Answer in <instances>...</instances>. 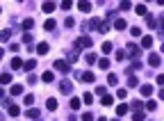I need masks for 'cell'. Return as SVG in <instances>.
Masks as SVG:
<instances>
[{
    "label": "cell",
    "instance_id": "6da1fadb",
    "mask_svg": "<svg viewBox=\"0 0 164 121\" xmlns=\"http://www.w3.org/2000/svg\"><path fill=\"white\" fill-rule=\"evenodd\" d=\"M89 46H93V39L89 34H82L78 41H75V48H89Z\"/></svg>",
    "mask_w": 164,
    "mask_h": 121
},
{
    "label": "cell",
    "instance_id": "7a4b0ae2",
    "mask_svg": "<svg viewBox=\"0 0 164 121\" xmlns=\"http://www.w3.org/2000/svg\"><path fill=\"white\" fill-rule=\"evenodd\" d=\"M55 69H57L59 73H71V64L64 62V60H57V62H55Z\"/></svg>",
    "mask_w": 164,
    "mask_h": 121
},
{
    "label": "cell",
    "instance_id": "3957f363",
    "mask_svg": "<svg viewBox=\"0 0 164 121\" xmlns=\"http://www.w3.org/2000/svg\"><path fill=\"white\" fill-rule=\"evenodd\" d=\"M59 91H62V94H71V91H73V85L68 82V80H62V82H59Z\"/></svg>",
    "mask_w": 164,
    "mask_h": 121
},
{
    "label": "cell",
    "instance_id": "277c9868",
    "mask_svg": "<svg viewBox=\"0 0 164 121\" xmlns=\"http://www.w3.org/2000/svg\"><path fill=\"white\" fill-rule=\"evenodd\" d=\"M128 50H130V57H132L134 62H137V57L141 55V53H139V46H134V44H130V46H128Z\"/></svg>",
    "mask_w": 164,
    "mask_h": 121
},
{
    "label": "cell",
    "instance_id": "5b68a950",
    "mask_svg": "<svg viewBox=\"0 0 164 121\" xmlns=\"http://www.w3.org/2000/svg\"><path fill=\"white\" fill-rule=\"evenodd\" d=\"M139 91H141V96H150V94H153V85L146 82V85H141V89H139Z\"/></svg>",
    "mask_w": 164,
    "mask_h": 121
},
{
    "label": "cell",
    "instance_id": "8992f818",
    "mask_svg": "<svg viewBox=\"0 0 164 121\" xmlns=\"http://www.w3.org/2000/svg\"><path fill=\"white\" fill-rule=\"evenodd\" d=\"M148 64H150V66H160V55L150 53V55H148Z\"/></svg>",
    "mask_w": 164,
    "mask_h": 121
},
{
    "label": "cell",
    "instance_id": "52a82bcc",
    "mask_svg": "<svg viewBox=\"0 0 164 121\" xmlns=\"http://www.w3.org/2000/svg\"><path fill=\"white\" fill-rule=\"evenodd\" d=\"M114 27H116V30H125V27H128L125 19H116V21H114Z\"/></svg>",
    "mask_w": 164,
    "mask_h": 121
},
{
    "label": "cell",
    "instance_id": "ba28073f",
    "mask_svg": "<svg viewBox=\"0 0 164 121\" xmlns=\"http://www.w3.org/2000/svg\"><path fill=\"white\" fill-rule=\"evenodd\" d=\"M128 110H130V105H125V103H121V105L116 107V114H119V117H123V114H128Z\"/></svg>",
    "mask_w": 164,
    "mask_h": 121
},
{
    "label": "cell",
    "instance_id": "9c48e42d",
    "mask_svg": "<svg viewBox=\"0 0 164 121\" xmlns=\"http://www.w3.org/2000/svg\"><path fill=\"white\" fill-rule=\"evenodd\" d=\"M78 9L84 11V14H89V11H91V2H78Z\"/></svg>",
    "mask_w": 164,
    "mask_h": 121
},
{
    "label": "cell",
    "instance_id": "30bf717a",
    "mask_svg": "<svg viewBox=\"0 0 164 121\" xmlns=\"http://www.w3.org/2000/svg\"><path fill=\"white\" fill-rule=\"evenodd\" d=\"M37 53H39V55H46V53H48V44L41 41V44L37 46Z\"/></svg>",
    "mask_w": 164,
    "mask_h": 121
},
{
    "label": "cell",
    "instance_id": "8fae6325",
    "mask_svg": "<svg viewBox=\"0 0 164 121\" xmlns=\"http://www.w3.org/2000/svg\"><path fill=\"white\" fill-rule=\"evenodd\" d=\"M41 9H43L46 14H50V11H55V2H43V5H41Z\"/></svg>",
    "mask_w": 164,
    "mask_h": 121
},
{
    "label": "cell",
    "instance_id": "7c38bea8",
    "mask_svg": "<svg viewBox=\"0 0 164 121\" xmlns=\"http://www.w3.org/2000/svg\"><path fill=\"white\" fill-rule=\"evenodd\" d=\"M78 57H80V48H75L73 53H68V64H71V62H78Z\"/></svg>",
    "mask_w": 164,
    "mask_h": 121
},
{
    "label": "cell",
    "instance_id": "4fadbf2b",
    "mask_svg": "<svg viewBox=\"0 0 164 121\" xmlns=\"http://www.w3.org/2000/svg\"><path fill=\"white\" fill-rule=\"evenodd\" d=\"M7 112H9V117H18V114H21V107H18V105H9Z\"/></svg>",
    "mask_w": 164,
    "mask_h": 121
},
{
    "label": "cell",
    "instance_id": "5bb4252c",
    "mask_svg": "<svg viewBox=\"0 0 164 121\" xmlns=\"http://www.w3.org/2000/svg\"><path fill=\"white\" fill-rule=\"evenodd\" d=\"M41 80H43V82H52V80H55V73H52V71H46L43 76H41Z\"/></svg>",
    "mask_w": 164,
    "mask_h": 121
},
{
    "label": "cell",
    "instance_id": "9a60e30c",
    "mask_svg": "<svg viewBox=\"0 0 164 121\" xmlns=\"http://www.w3.org/2000/svg\"><path fill=\"white\" fill-rule=\"evenodd\" d=\"M146 23H148V27H157V25H160V23H157V19H155V16H146Z\"/></svg>",
    "mask_w": 164,
    "mask_h": 121
},
{
    "label": "cell",
    "instance_id": "2e32d148",
    "mask_svg": "<svg viewBox=\"0 0 164 121\" xmlns=\"http://www.w3.org/2000/svg\"><path fill=\"white\" fill-rule=\"evenodd\" d=\"M21 66H25V62H21V57H14L11 60V69H21Z\"/></svg>",
    "mask_w": 164,
    "mask_h": 121
},
{
    "label": "cell",
    "instance_id": "e0dca14e",
    "mask_svg": "<svg viewBox=\"0 0 164 121\" xmlns=\"http://www.w3.org/2000/svg\"><path fill=\"white\" fill-rule=\"evenodd\" d=\"M9 91H11V96H18L21 91H23V85H11V89H9Z\"/></svg>",
    "mask_w": 164,
    "mask_h": 121
},
{
    "label": "cell",
    "instance_id": "ac0fdd59",
    "mask_svg": "<svg viewBox=\"0 0 164 121\" xmlns=\"http://www.w3.org/2000/svg\"><path fill=\"white\" fill-rule=\"evenodd\" d=\"M100 103H103V105H105V107H107V105H112V103H114V96H109V94H105Z\"/></svg>",
    "mask_w": 164,
    "mask_h": 121
},
{
    "label": "cell",
    "instance_id": "d6986e66",
    "mask_svg": "<svg viewBox=\"0 0 164 121\" xmlns=\"http://www.w3.org/2000/svg\"><path fill=\"white\" fill-rule=\"evenodd\" d=\"M9 37H11V30H2V34H0V41L7 44V41H9Z\"/></svg>",
    "mask_w": 164,
    "mask_h": 121
},
{
    "label": "cell",
    "instance_id": "ffe728a7",
    "mask_svg": "<svg viewBox=\"0 0 164 121\" xmlns=\"http://www.w3.org/2000/svg\"><path fill=\"white\" fill-rule=\"evenodd\" d=\"M144 119H146V114H144L141 110H137V112L132 114V121H144Z\"/></svg>",
    "mask_w": 164,
    "mask_h": 121
},
{
    "label": "cell",
    "instance_id": "44dd1931",
    "mask_svg": "<svg viewBox=\"0 0 164 121\" xmlns=\"http://www.w3.org/2000/svg\"><path fill=\"white\" fill-rule=\"evenodd\" d=\"M43 27H46L48 32H50V30H55V19H48V21L43 23Z\"/></svg>",
    "mask_w": 164,
    "mask_h": 121
},
{
    "label": "cell",
    "instance_id": "7402d4cb",
    "mask_svg": "<svg viewBox=\"0 0 164 121\" xmlns=\"http://www.w3.org/2000/svg\"><path fill=\"white\" fill-rule=\"evenodd\" d=\"M93 78H96V76H93V73H91V71H87V73H82V80H84V82H93Z\"/></svg>",
    "mask_w": 164,
    "mask_h": 121
},
{
    "label": "cell",
    "instance_id": "603a6c76",
    "mask_svg": "<svg viewBox=\"0 0 164 121\" xmlns=\"http://www.w3.org/2000/svg\"><path fill=\"white\" fill-rule=\"evenodd\" d=\"M82 101H84L87 105H91V103H93V94H91V91H87V94L82 96Z\"/></svg>",
    "mask_w": 164,
    "mask_h": 121
},
{
    "label": "cell",
    "instance_id": "cb8c5ba5",
    "mask_svg": "<svg viewBox=\"0 0 164 121\" xmlns=\"http://www.w3.org/2000/svg\"><path fill=\"white\" fill-rule=\"evenodd\" d=\"M141 46H144V48H150V46H153V37H144L141 39Z\"/></svg>",
    "mask_w": 164,
    "mask_h": 121
},
{
    "label": "cell",
    "instance_id": "d4e9b609",
    "mask_svg": "<svg viewBox=\"0 0 164 121\" xmlns=\"http://www.w3.org/2000/svg\"><path fill=\"white\" fill-rule=\"evenodd\" d=\"M134 11H137L139 16H144V19H146V5H137V7H134Z\"/></svg>",
    "mask_w": 164,
    "mask_h": 121
},
{
    "label": "cell",
    "instance_id": "484cf974",
    "mask_svg": "<svg viewBox=\"0 0 164 121\" xmlns=\"http://www.w3.org/2000/svg\"><path fill=\"white\" fill-rule=\"evenodd\" d=\"M128 85H130V87H137V85H139L137 76H128Z\"/></svg>",
    "mask_w": 164,
    "mask_h": 121
},
{
    "label": "cell",
    "instance_id": "4316f807",
    "mask_svg": "<svg viewBox=\"0 0 164 121\" xmlns=\"http://www.w3.org/2000/svg\"><path fill=\"white\" fill-rule=\"evenodd\" d=\"M34 66H37V62H34V60H27V62H25V66H23V69H25V71H32Z\"/></svg>",
    "mask_w": 164,
    "mask_h": 121
},
{
    "label": "cell",
    "instance_id": "83f0119b",
    "mask_svg": "<svg viewBox=\"0 0 164 121\" xmlns=\"http://www.w3.org/2000/svg\"><path fill=\"white\" fill-rule=\"evenodd\" d=\"M46 105H48V110H57V107H59L55 98H48V103H46Z\"/></svg>",
    "mask_w": 164,
    "mask_h": 121
},
{
    "label": "cell",
    "instance_id": "f1b7e54d",
    "mask_svg": "<svg viewBox=\"0 0 164 121\" xmlns=\"http://www.w3.org/2000/svg\"><path fill=\"white\" fill-rule=\"evenodd\" d=\"M107 82H109V85H116V82H119V76H114V73H109V76H107Z\"/></svg>",
    "mask_w": 164,
    "mask_h": 121
},
{
    "label": "cell",
    "instance_id": "f546056e",
    "mask_svg": "<svg viewBox=\"0 0 164 121\" xmlns=\"http://www.w3.org/2000/svg\"><path fill=\"white\" fill-rule=\"evenodd\" d=\"M80 98H78V96H75V98H71V107H73V110H78V107H80Z\"/></svg>",
    "mask_w": 164,
    "mask_h": 121
},
{
    "label": "cell",
    "instance_id": "4dcf8cb0",
    "mask_svg": "<svg viewBox=\"0 0 164 121\" xmlns=\"http://www.w3.org/2000/svg\"><path fill=\"white\" fill-rule=\"evenodd\" d=\"M146 110H150V112L157 110V103H155V101H148V103H146Z\"/></svg>",
    "mask_w": 164,
    "mask_h": 121
},
{
    "label": "cell",
    "instance_id": "1f68e13d",
    "mask_svg": "<svg viewBox=\"0 0 164 121\" xmlns=\"http://www.w3.org/2000/svg\"><path fill=\"white\" fill-rule=\"evenodd\" d=\"M32 25H34V21H32V19H25V21H23V27H25V30H30Z\"/></svg>",
    "mask_w": 164,
    "mask_h": 121
},
{
    "label": "cell",
    "instance_id": "d6a6232c",
    "mask_svg": "<svg viewBox=\"0 0 164 121\" xmlns=\"http://www.w3.org/2000/svg\"><path fill=\"white\" fill-rule=\"evenodd\" d=\"M87 62H89V64H93V62H98L96 53H89V55H87Z\"/></svg>",
    "mask_w": 164,
    "mask_h": 121
},
{
    "label": "cell",
    "instance_id": "836d02e7",
    "mask_svg": "<svg viewBox=\"0 0 164 121\" xmlns=\"http://www.w3.org/2000/svg\"><path fill=\"white\" fill-rule=\"evenodd\" d=\"M23 103H25V105H32V103H34V96H32V94H27L25 98H23Z\"/></svg>",
    "mask_w": 164,
    "mask_h": 121
},
{
    "label": "cell",
    "instance_id": "e575fe53",
    "mask_svg": "<svg viewBox=\"0 0 164 121\" xmlns=\"http://www.w3.org/2000/svg\"><path fill=\"white\" fill-rule=\"evenodd\" d=\"M11 82V73H2V85H9Z\"/></svg>",
    "mask_w": 164,
    "mask_h": 121
},
{
    "label": "cell",
    "instance_id": "d590c367",
    "mask_svg": "<svg viewBox=\"0 0 164 121\" xmlns=\"http://www.w3.org/2000/svg\"><path fill=\"white\" fill-rule=\"evenodd\" d=\"M27 117H30V119H37V117H39V110H34V107H32V110H27Z\"/></svg>",
    "mask_w": 164,
    "mask_h": 121
},
{
    "label": "cell",
    "instance_id": "8d00e7d4",
    "mask_svg": "<svg viewBox=\"0 0 164 121\" xmlns=\"http://www.w3.org/2000/svg\"><path fill=\"white\" fill-rule=\"evenodd\" d=\"M98 66L100 69H109V60H98Z\"/></svg>",
    "mask_w": 164,
    "mask_h": 121
},
{
    "label": "cell",
    "instance_id": "74e56055",
    "mask_svg": "<svg viewBox=\"0 0 164 121\" xmlns=\"http://www.w3.org/2000/svg\"><path fill=\"white\" fill-rule=\"evenodd\" d=\"M103 53H112V44H109V41L103 44Z\"/></svg>",
    "mask_w": 164,
    "mask_h": 121
},
{
    "label": "cell",
    "instance_id": "f35d334b",
    "mask_svg": "<svg viewBox=\"0 0 164 121\" xmlns=\"http://www.w3.org/2000/svg\"><path fill=\"white\" fill-rule=\"evenodd\" d=\"M82 121H93V114L91 112H84V114H82Z\"/></svg>",
    "mask_w": 164,
    "mask_h": 121
},
{
    "label": "cell",
    "instance_id": "ab89813d",
    "mask_svg": "<svg viewBox=\"0 0 164 121\" xmlns=\"http://www.w3.org/2000/svg\"><path fill=\"white\" fill-rule=\"evenodd\" d=\"M71 5H73V2H71V0H64V2L59 5V7H62V9H71Z\"/></svg>",
    "mask_w": 164,
    "mask_h": 121
},
{
    "label": "cell",
    "instance_id": "60d3db41",
    "mask_svg": "<svg viewBox=\"0 0 164 121\" xmlns=\"http://www.w3.org/2000/svg\"><path fill=\"white\" fill-rule=\"evenodd\" d=\"M116 96H119V98H125V96H128V89H119V91H116Z\"/></svg>",
    "mask_w": 164,
    "mask_h": 121
},
{
    "label": "cell",
    "instance_id": "b9f144b4",
    "mask_svg": "<svg viewBox=\"0 0 164 121\" xmlns=\"http://www.w3.org/2000/svg\"><path fill=\"white\" fill-rule=\"evenodd\" d=\"M64 25H66V27H73V25H75V21L71 19V16H68V19H66V21H64Z\"/></svg>",
    "mask_w": 164,
    "mask_h": 121
},
{
    "label": "cell",
    "instance_id": "7bdbcfd3",
    "mask_svg": "<svg viewBox=\"0 0 164 121\" xmlns=\"http://www.w3.org/2000/svg\"><path fill=\"white\" fill-rule=\"evenodd\" d=\"M130 34H132V37H139V34H141V30H139V27H132Z\"/></svg>",
    "mask_w": 164,
    "mask_h": 121
},
{
    "label": "cell",
    "instance_id": "ee69618b",
    "mask_svg": "<svg viewBox=\"0 0 164 121\" xmlns=\"http://www.w3.org/2000/svg\"><path fill=\"white\" fill-rule=\"evenodd\" d=\"M116 60L123 62V60H125V53H123V50H119V53H116Z\"/></svg>",
    "mask_w": 164,
    "mask_h": 121
},
{
    "label": "cell",
    "instance_id": "f6af8a7d",
    "mask_svg": "<svg viewBox=\"0 0 164 121\" xmlns=\"http://www.w3.org/2000/svg\"><path fill=\"white\" fill-rule=\"evenodd\" d=\"M23 41H25V44H32V34H23Z\"/></svg>",
    "mask_w": 164,
    "mask_h": 121
},
{
    "label": "cell",
    "instance_id": "bcb514c9",
    "mask_svg": "<svg viewBox=\"0 0 164 121\" xmlns=\"http://www.w3.org/2000/svg\"><path fill=\"white\" fill-rule=\"evenodd\" d=\"M157 85H164V73H160V76H157Z\"/></svg>",
    "mask_w": 164,
    "mask_h": 121
},
{
    "label": "cell",
    "instance_id": "7dc6e473",
    "mask_svg": "<svg viewBox=\"0 0 164 121\" xmlns=\"http://www.w3.org/2000/svg\"><path fill=\"white\" fill-rule=\"evenodd\" d=\"M160 27H162V30H164V16H162V19H160Z\"/></svg>",
    "mask_w": 164,
    "mask_h": 121
},
{
    "label": "cell",
    "instance_id": "c3c4849f",
    "mask_svg": "<svg viewBox=\"0 0 164 121\" xmlns=\"http://www.w3.org/2000/svg\"><path fill=\"white\" fill-rule=\"evenodd\" d=\"M160 98H164V89H160Z\"/></svg>",
    "mask_w": 164,
    "mask_h": 121
},
{
    "label": "cell",
    "instance_id": "681fc988",
    "mask_svg": "<svg viewBox=\"0 0 164 121\" xmlns=\"http://www.w3.org/2000/svg\"><path fill=\"white\" fill-rule=\"evenodd\" d=\"M98 121H107V119H105V117H100V119H98Z\"/></svg>",
    "mask_w": 164,
    "mask_h": 121
},
{
    "label": "cell",
    "instance_id": "f907efd6",
    "mask_svg": "<svg viewBox=\"0 0 164 121\" xmlns=\"http://www.w3.org/2000/svg\"><path fill=\"white\" fill-rule=\"evenodd\" d=\"M162 53H164V44H162Z\"/></svg>",
    "mask_w": 164,
    "mask_h": 121
},
{
    "label": "cell",
    "instance_id": "816d5d0a",
    "mask_svg": "<svg viewBox=\"0 0 164 121\" xmlns=\"http://www.w3.org/2000/svg\"><path fill=\"white\" fill-rule=\"evenodd\" d=\"M112 121H119V119H112Z\"/></svg>",
    "mask_w": 164,
    "mask_h": 121
}]
</instances>
